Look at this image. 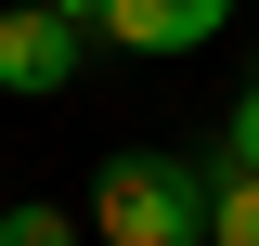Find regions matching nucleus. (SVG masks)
I'll use <instances>...</instances> for the list:
<instances>
[{
	"mask_svg": "<svg viewBox=\"0 0 259 246\" xmlns=\"http://www.w3.org/2000/svg\"><path fill=\"white\" fill-rule=\"evenodd\" d=\"M233 26V0H104V39H117V52H194V39H221Z\"/></svg>",
	"mask_w": 259,
	"mask_h": 246,
	"instance_id": "nucleus-3",
	"label": "nucleus"
},
{
	"mask_svg": "<svg viewBox=\"0 0 259 246\" xmlns=\"http://www.w3.org/2000/svg\"><path fill=\"white\" fill-rule=\"evenodd\" d=\"M0 246H78V220H65V208H39V194H26V208H0Z\"/></svg>",
	"mask_w": 259,
	"mask_h": 246,
	"instance_id": "nucleus-4",
	"label": "nucleus"
},
{
	"mask_svg": "<svg viewBox=\"0 0 259 246\" xmlns=\"http://www.w3.org/2000/svg\"><path fill=\"white\" fill-rule=\"evenodd\" d=\"M39 13H65V26H91V39H104V0H39Z\"/></svg>",
	"mask_w": 259,
	"mask_h": 246,
	"instance_id": "nucleus-6",
	"label": "nucleus"
},
{
	"mask_svg": "<svg viewBox=\"0 0 259 246\" xmlns=\"http://www.w3.org/2000/svg\"><path fill=\"white\" fill-rule=\"evenodd\" d=\"M221 169H259V78L233 91V117H221Z\"/></svg>",
	"mask_w": 259,
	"mask_h": 246,
	"instance_id": "nucleus-5",
	"label": "nucleus"
},
{
	"mask_svg": "<svg viewBox=\"0 0 259 246\" xmlns=\"http://www.w3.org/2000/svg\"><path fill=\"white\" fill-rule=\"evenodd\" d=\"M78 52H91V26H65V13H39V0L0 13V91L13 104H52L65 78H78Z\"/></svg>",
	"mask_w": 259,
	"mask_h": 246,
	"instance_id": "nucleus-2",
	"label": "nucleus"
},
{
	"mask_svg": "<svg viewBox=\"0 0 259 246\" xmlns=\"http://www.w3.org/2000/svg\"><path fill=\"white\" fill-rule=\"evenodd\" d=\"M207 182L221 169H182V155H117L91 194V233L104 246H207Z\"/></svg>",
	"mask_w": 259,
	"mask_h": 246,
	"instance_id": "nucleus-1",
	"label": "nucleus"
}]
</instances>
